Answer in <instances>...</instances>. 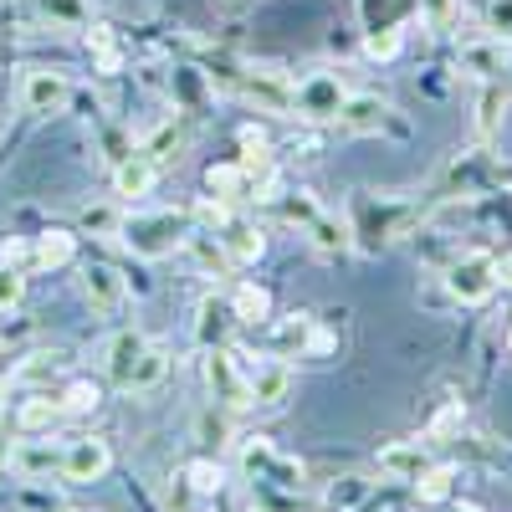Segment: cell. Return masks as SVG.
<instances>
[{
	"label": "cell",
	"mask_w": 512,
	"mask_h": 512,
	"mask_svg": "<svg viewBox=\"0 0 512 512\" xmlns=\"http://www.w3.org/2000/svg\"><path fill=\"white\" fill-rule=\"evenodd\" d=\"M415 221H420V205L400 200V195H369V190H359L349 200V241L359 251H369V256L384 251L390 241H400Z\"/></svg>",
	"instance_id": "cell-1"
},
{
	"label": "cell",
	"mask_w": 512,
	"mask_h": 512,
	"mask_svg": "<svg viewBox=\"0 0 512 512\" xmlns=\"http://www.w3.org/2000/svg\"><path fill=\"white\" fill-rule=\"evenodd\" d=\"M103 364H108V379L118 384L123 395H144L169 374V354L159 344H149L144 333H134V328H123V333L108 338V359Z\"/></svg>",
	"instance_id": "cell-2"
},
{
	"label": "cell",
	"mask_w": 512,
	"mask_h": 512,
	"mask_svg": "<svg viewBox=\"0 0 512 512\" xmlns=\"http://www.w3.org/2000/svg\"><path fill=\"white\" fill-rule=\"evenodd\" d=\"M195 231L190 210H134V216L118 221V241L144 256V262H159V256H175Z\"/></svg>",
	"instance_id": "cell-3"
},
{
	"label": "cell",
	"mask_w": 512,
	"mask_h": 512,
	"mask_svg": "<svg viewBox=\"0 0 512 512\" xmlns=\"http://www.w3.org/2000/svg\"><path fill=\"white\" fill-rule=\"evenodd\" d=\"M241 472L251 477V487L303 492V466H297L292 456H282L267 436H246V441H241Z\"/></svg>",
	"instance_id": "cell-4"
},
{
	"label": "cell",
	"mask_w": 512,
	"mask_h": 512,
	"mask_svg": "<svg viewBox=\"0 0 512 512\" xmlns=\"http://www.w3.org/2000/svg\"><path fill=\"white\" fill-rule=\"evenodd\" d=\"M441 282L451 292V303L477 308V303H487V297L497 292V256L492 251H466V256H456V262L446 267Z\"/></svg>",
	"instance_id": "cell-5"
},
{
	"label": "cell",
	"mask_w": 512,
	"mask_h": 512,
	"mask_svg": "<svg viewBox=\"0 0 512 512\" xmlns=\"http://www.w3.org/2000/svg\"><path fill=\"white\" fill-rule=\"evenodd\" d=\"M333 349V338L318 328L313 313H287V318H272L267 323V354L277 359H297V354H328Z\"/></svg>",
	"instance_id": "cell-6"
},
{
	"label": "cell",
	"mask_w": 512,
	"mask_h": 512,
	"mask_svg": "<svg viewBox=\"0 0 512 512\" xmlns=\"http://www.w3.org/2000/svg\"><path fill=\"white\" fill-rule=\"evenodd\" d=\"M241 374H246V390H251V405H282L287 390H292V369L287 359L277 354H251V349H231Z\"/></svg>",
	"instance_id": "cell-7"
},
{
	"label": "cell",
	"mask_w": 512,
	"mask_h": 512,
	"mask_svg": "<svg viewBox=\"0 0 512 512\" xmlns=\"http://www.w3.org/2000/svg\"><path fill=\"white\" fill-rule=\"evenodd\" d=\"M349 88L338 82V72H313L297 82V98H292V113L297 118H308V123H333L338 108H344Z\"/></svg>",
	"instance_id": "cell-8"
},
{
	"label": "cell",
	"mask_w": 512,
	"mask_h": 512,
	"mask_svg": "<svg viewBox=\"0 0 512 512\" xmlns=\"http://www.w3.org/2000/svg\"><path fill=\"white\" fill-rule=\"evenodd\" d=\"M108 466H113V451H108L103 436H77V441L62 446V482H72V487L103 482Z\"/></svg>",
	"instance_id": "cell-9"
},
{
	"label": "cell",
	"mask_w": 512,
	"mask_h": 512,
	"mask_svg": "<svg viewBox=\"0 0 512 512\" xmlns=\"http://www.w3.org/2000/svg\"><path fill=\"white\" fill-rule=\"evenodd\" d=\"M72 103V82L57 67H26L21 77V108L26 113H67Z\"/></svg>",
	"instance_id": "cell-10"
},
{
	"label": "cell",
	"mask_w": 512,
	"mask_h": 512,
	"mask_svg": "<svg viewBox=\"0 0 512 512\" xmlns=\"http://www.w3.org/2000/svg\"><path fill=\"white\" fill-rule=\"evenodd\" d=\"M205 384L226 410H251V390H246V374L236 364L231 349H205Z\"/></svg>",
	"instance_id": "cell-11"
},
{
	"label": "cell",
	"mask_w": 512,
	"mask_h": 512,
	"mask_svg": "<svg viewBox=\"0 0 512 512\" xmlns=\"http://www.w3.org/2000/svg\"><path fill=\"white\" fill-rule=\"evenodd\" d=\"M241 98L256 103L262 113H292L297 82H287L277 67H246V72H241Z\"/></svg>",
	"instance_id": "cell-12"
},
{
	"label": "cell",
	"mask_w": 512,
	"mask_h": 512,
	"mask_svg": "<svg viewBox=\"0 0 512 512\" xmlns=\"http://www.w3.org/2000/svg\"><path fill=\"white\" fill-rule=\"evenodd\" d=\"M82 297L93 303V313L113 318V313L123 308V297H128V282L118 277V267H108V262H88V267H82Z\"/></svg>",
	"instance_id": "cell-13"
},
{
	"label": "cell",
	"mask_w": 512,
	"mask_h": 512,
	"mask_svg": "<svg viewBox=\"0 0 512 512\" xmlns=\"http://www.w3.org/2000/svg\"><path fill=\"white\" fill-rule=\"evenodd\" d=\"M461 67L472 72V77H482V82H502V72H507V41L502 36H477V41H461Z\"/></svg>",
	"instance_id": "cell-14"
},
{
	"label": "cell",
	"mask_w": 512,
	"mask_h": 512,
	"mask_svg": "<svg viewBox=\"0 0 512 512\" xmlns=\"http://www.w3.org/2000/svg\"><path fill=\"white\" fill-rule=\"evenodd\" d=\"M333 123L344 128V134H379V128L390 123V103L374 98V93H349Z\"/></svg>",
	"instance_id": "cell-15"
},
{
	"label": "cell",
	"mask_w": 512,
	"mask_h": 512,
	"mask_svg": "<svg viewBox=\"0 0 512 512\" xmlns=\"http://www.w3.org/2000/svg\"><path fill=\"white\" fill-rule=\"evenodd\" d=\"M374 461H379V472L390 482H415L425 466H431L425 461V441H390V446H379Z\"/></svg>",
	"instance_id": "cell-16"
},
{
	"label": "cell",
	"mask_w": 512,
	"mask_h": 512,
	"mask_svg": "<svg viewBox=\"0 0 512 512\" xmlns=\"http://www.w3.org/2000/svg\"><path fill=\"white\" fill-rule=\"evenodd\" d=\"M216 236H221V246L231 251V262H236V267H246V262H262V251H267V236H262V226L236 221V216H226V221L216 226Z\"/></svg>",
	"instance_id": "cell-17"
},
{
	"label": "cell",
	"mask_w": 512,
	"mask_h": 512,
	"mask_svg": "<svg viewBox=\"0 0 512 512\" xmlns=\"http://www.w3.org/2000/svg\"><path fill=\"white\" fill-rule=\"evenodd\" d=\"M154 180H159V164H154L144 149H134V154L113 169V190H118L123 200H144V195L154 190Z\"/></svg>",
	"instance_id": "cell-18"
},
{
	"label": "cell",
	"mask_w": 512,
	"mask_h": 512,
	"mask_svg": "<svg viewBox=\"0 0 512 512\" xmlns=\"http://www.w3.org/2000/svg\"><path fill=\"white\" fill-rule=\"evenodd\" d=\"M231 323H236L231 303H216V297H205L200 313H195V344H200V349H226Z\"/></svg>",
	"instance_id": "cell-19"
},
{
	"label": "cell",
	"mask_w": 512,
	"mask_h": 512,
	"mask_svg": "<svg viewBox=\"0 0 512 512\" xmlns=\"http://www.w3.org/2000/svg\"><path fill=\"white\" fill-rule=\"evenodd\" d=\"M77 256V236L72 231H41L31 241V267L36 272H57V267H72Z\"/></svg>",
	"instance_id": "cell-20"
},
{
	"label": "cell",
	"mask_w": 512,
	"mask_h": 512,
	"mask_svg": "<svg viewBox=\"0 0 512 512\" xmlns=\"http://www.w3.org/2000/svg\"><path fill=\"white\" fill-rule=\"evenodd\" d=\"M185 251L195 256V267L205 272V277H231V251L221 246V236L216 231H190V241H185Z\"/></svg>",
	"instance_id": "cell-21"
},
{
	"label": "cell",
	"mask_w": 512,
	"mask_h": 512,
	"mask_svg": "<svg viewBox=\"0 0 512 512\" xmlns=\"http://www.w3.org/2000/svg\"><path fill=\"white\" fill-rule=\"evenodd\" d=\"M231 313H236V323L267 328V323H272V292H267L262 282H241V287L231 292Z\"/></svg>",
	"instance_id": "cell-22"
},
{
	"label": "cell",
	"mask_w": 512,
	"mask_h": 512,
	"mask_svg": "<svg viewBox=\"0 0 512 512\" xmlns=\"http://www.w3.org/2000/svg\"><path fill=\"white\" fill-rule=\"evenodd\" d=\"M205 190L216 195V200H251V175H246V164H210L205 169Z\"/></svg>",
	"instance_id": "cell-23"
},
{
	"label": "cell",
	"mask_w": 512,
	"mask_h": 512,
	"mask_svg": "<svg viewBox=\"0 0 512 512\" xmlns=\"http://www.w3.org/2000/svg\"><path fill=\"white\" fill-rule=\"evenodd\" d=\"M57 420H62V405L52 395H26L16 405V431L21 436H41V431H52Z\"/></svg>",
	"instance_id": "cell-24"
},
{
	"label": "cell",
	"mask_w": 512,
	"mask_h": 512,
	"mask_svg": "<svg viewBox=\"0 0 512 512\" xmlns=\"http://www.w3.org/2000/svg\"><path fill=\"white\" fill-rule=\"evenodd\" d=\"M507 118V88L502 82H482V93H477V139H497V128Z\"/></svg>",
	"instance_id": "cell-25"
},
{
	"label": "cell",
	"mask_w": 512,
	"mask_h": 512,
	"mask_svg": "<svg viewBox=\"0 0 512 512\" xmlns=\"http://www.w3.org/2000/svg\"><path fill=\"white\" fill-rule=\"evenodd\" d=\"M303 231H308V241H313V251H318V256H338L344 246H354V241H349V221L328 216V210H318V216H313Z\"/></svg>",
	"instance_id": "cell-26"
},
{
	"label": "cell",
	"mask_w": 512,
	"mask_h": 512,
	"mask_svg": "<svg viewBox=\"0 0 512 512\" xmlns=\"http://www.w3.org/2000/svg\"><path fill=\"white\" fill-rule=\"evenodd\" d=\"M451 487H456V466L451 461H436V466H425V472L415 477V497L425 507H446L451 502Z\"/></svg>",
	"instance_id": "cell-27"
},
{
	"label": "cell",
	"mask_w": 512,
	"mask_h": 512,
	"mask_svg": "<svg viewBox=\"0 0 512 512\" xmlns=\"http://www.w3.org/2000/svg\"><path fill=\"white\" fill-rule=\"evenodd\" d=\"M16 466L26 477H41V472L62 477V446H52V441H16Z\"/></svg>",
	"instance_id": "cell-28"
},
{
	"label": "cell",
	"mask_w": 512,
	"mask_h": 512,
	"mask_svg": "<svg viewBox=\"0 0 512 512\" xmlns=\"http://www.w3.org/2000/svg\"><path fill=\"white\" fill-rule=\"evenodd\" d=\"M400 47H405V21L369 26V31H364V57H374V62H390V57H400Z\"/></svg>",
	"instance_id": "cell-29"
},
{
	"label": "cell",
	"mask_w": 512,
	"mask_h": 512,
	"mask_svg": "<svg viewBox=\"0 0 512 512\" xmlns=\"http://www.w3.org/2000/svg\"><path fill=\"white\" fill-rule=\"evenodd\" d=\"M180 477H185V487H190L195 497H205V502L226 492V472H221V461H190Z\"/></svg>",
	"instance_id": "cell-30"
},
{
	"label": "cell",
	"mask_w": 512,
	"mask_h": 512,
	"mask_svg": "<svg viewBox=\"0 0 512 512\" xmlns=\"http://www.w3.org/2000/svg\"><path fill=\"white\" fill-rule=\"evenodd\" d=\"M82 31H88V52H93V62H98V72H123V52H118V41H113V31L108 26H82Z\"/></svg>",
	"instance_id": "cell-31"
},
{
	"label": "cell",
	"mask_w": 512,
	"mask_h": 512,
	"mask_svg": "<svg viewBox=\"0 0 512 512\" xmlns=\"http://www.w3.org/2000/svg\"><path fill=\"white\" fill-rule=\"evenodd\" d=\"M57 405H62V415H93L103 405V390H98V384H88V379H72L67 390L57 395Z\"/></svg>",
	"instance_id": "cell-32"
},
{
	"label": "cell",
	"mask_w": 512,
	"mask_h": 512,
	"mask_svg": "<svg viewBox=\"0 0 512 512\" xmlns=\"http://www.w3.org/2000/svg\"><path fill=\"white\" fill-rule=\"evenodd\" d=\"M26 303V272L11 267V262H0V313H11Z\"/></svg>",
	"instance_id": "cell-33"
},
{
	"label": "cell",
	"mask_w": 512,
	"mask_h": 512,
	"mask_svg": "<svg viewBox=\"0 0 512 512\" xmlns=\"http://www.w3.org/2000/svg\"><path fill=\"white\" fill-rule=\"evenodd\" d=\"M461 420H466V410H461V400H451V405L431 420V431H425V446H431V441H446V436H456V431H461Z\"/></svg>",
	"instance_id": "cell-34"
},
{
	"label": "cell",
	"mask_w": 512,
	"mask_h": 512,
	"mask_svg": "<svg viewBox=\"0 0 512 512\" xmlns=\"http://www.w3.org/2000/svg\"><path fill=\"white\" fill-rule=\"evenodd\" d=\"M487 31L512 41V0H487Z\"/></svg>",
	"instance_id": "cell-35"
},
{
	"label": "cell",
	"mask_w": 512,
	"mask_h": 512,
	"mask_svg": "<svg viewBox=\"0 0 512 512\" xmlns=\"http://www.w3.org/2000/svg\"><path fill=\"white\" fill-rule=\"evenodd\" d=\"M364 492H369V482H364V477H344V482H338V487L328 492V502H333L338 512H344V507H354Z\"/></svg>",
	"instance_id": "cell-36"
},
{
	"label": "cell",
	"mask_w": 512,
	"mask_h": 512,
	"mask_svg": "<svg viewBox=\"0 0 512 512\" xmlns=\"http://www.w3.org/2000/svg\"><path fill=\"white\" fill-rule=\"evenodd\" d=\"M118 221L123 216H113V210H82V226H88V231H103V236H118Z\"/></svg>",
	"instance_id": "cell-37"
},
{
	"label": "cell",
	"mask_w": 512,
	"mask_h": 512,
	"mask_svg": "<svg viewBox=\"0 0 512 512\" xmlns=\"http://www.w3.org/2000/svg\"><path fill=\"white\" fill-rule=\"evenodd\" d=\"M0 262L26 267V262H31V246H26V241H6V246H0Z\"/></svg>",
	"instance_id": "cell-38"
},
{
	"label": "cell",
	"mask_w": 512,
	"mask_h": 512,
	"mask_svg": "<svg viewBox=\"0 0 512 512\" xmlns=\"http://www.w3.org/2000/svg\"><path fill=\"white\" fill-rule=\"evenodd\" d=\"M11 466H16V441L6 431V420H0V472H11Z\"/></svg>",
	"instance_id": "cell-39"
},
{
	"label": "cell",
	"mask_w": 512,
	"mask_h": 512,
	"mask_svg": "<svg viewBox=\"0 0 512 512\" xmlns=\"http://www.w3.org/2000/svg\"><path fill=\"white\" fill-rule=\"evenodd\" d=\"M497 287H512V256H507V262H497Z\"/></svg>",
	"instance_id": "cell-40"
},
{
	"label": "cell",
	"mask_w": 512,
	"mask_h": 512,
	"mask_svg": "<svg viewBox=\"0 0 512 512\" xmlns=\"http://www.w3.org/2000/svg\"><path fill=\"white\" fill-rule=\"evenodd\" d=\"M451 512H482V507H472V502H461V507H451Z\"/></svg>",
	"instance_id": "cell-41"
},
{
	"label": "cell",
	"mask_w": 512,
	"mask_h": 512,
	"mask_svg": "<svg viewBox=\"0 0 512 512\" xmlns=\"http://www.w3.org/2000/svg\"><path fill=\"white\" fill-rule=\"evenodd\" d=\"M507 349H512V323H507Z\"/></svg>",
	"instance_id": "cell-42"
}]
</instances>
